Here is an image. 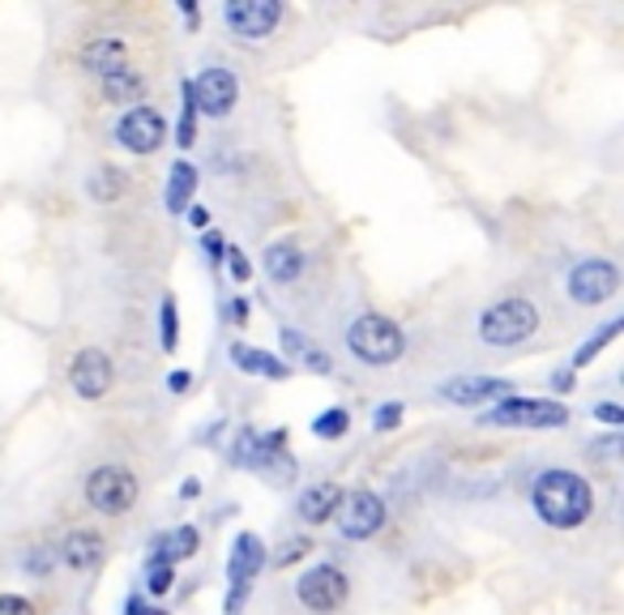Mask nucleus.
Listing matches in <instances>:
<instances>
[{"mask_svg": "<svg viewBox=\"0 0 624 615\" xmlns=\"http://www.w3.org/2000/svg\"><path fill=\"white\" fill-rule=\"evenodd\" d=\"M530 500H535V513L548 526H557V530H573L594 513L591 484L582 475H573V470H543L535 479Z\"/></svg>", "mask_w": 624, "mask_h": 615, "instance_id": "1", "label": "nucleus"}, {"mask_svg": "<svg viewBox=\"0 0 624 615\" xmlns=\"http://www.w3.org/2000/svg\"><path fill=\"white\" fill-rule=\"evenodd\" d=\"M176 141H180V146H193V141H198V103H193V82H184V116H180Z\"/></svg>", "mask_w": 624, "mask_h": 615, "instance_id": "25", "label": "nucleus"}, {"mask_svg": "<svg viewBox=\"0 0 624 615\" xmlns=\"http://www.w3.org/2000/svg\"><path fill=\"white\" fill-rule=\"evenodd\" d=\"M167 385H171V393H189V385H193V372H184V368H176V372L167 377Z\"/></svg>", "mask_w": 624, "mask_h": 615, "instance_id": "36", "label": "nucleus"}, {"mask_svg": "<svg viewBox=\"0 0 624 615\" xmlns=\"http://www.w3.org/2000/svg\"><path fill=\"white\" fill-rule=\"evenodd\" d=\"M91 193H95V201H116V197L125 193V176H120V167H99L95 180H91Z\"/></svg>", "mask_w": 624, "mask_h": 615, "instance_id": "23", "label": "nucleus"}, {"mask_svg": "<svg viewBox=\"0 0 624 615\" xmlns=\"http://www.w3.org/2000/svg\"><path fill=\"white\" fill-rule=\"evenodd\" d=\"M265 564V543L257 534H240L235 539V548H231V564H228V582H231V594H228V615H240L244 607V598L253 594V582H257V573H262Z\"/></svg>", "mask_w": 624, "mask_h": 615, "instance_id": "5", "label": "nucleus"}, {"mask_svg": "<svg viewBox=\"0 0 624 615\" xmlns=\"http://www.w3.org/2000/svg\"><path fill=\"white\" fill-rule=\"evenodd\" d=\"M52 564H56V555L47 548H34L31 555H27V569H31L34 577H43V573H52Z\"/></svg>", "mask_w": 624, "mask_h": 615, "instance_id": "31", "label": "nucleus"}, {"mask_svg": "<svg viewBox=\"0 0 624 615\" xmlns=\"http://www.w3.org/2000/svg\"><path fill=\"white\" fill-rule=\"evenodd\" d=\"M505 393H509V385L496 381V377H454L450 385H441V397H450L458 406H479V402L505 397Z\"/></svg>", "mask_w": 624, "mask_h": 615, "instance_id": "14", "label": "nucleus"}, {"mask_svg": "<svg viewBox=\"0 0 624 615\" xmlns=\"http://www.w3.org/2000/svg\"><path fill=\"white\" fill-rule=\"evenodd\" d=\"M201 248H205L210 261L219 265V261H223V235H219V231H205V235H201Z\"/></svg>", "mask_w": 624, "mask_h": 615, "instance_id": "34", "label": "nucleus"}, {"mask_svg": "<svg viewBox=\"0 0 624 615\" xmlns=\"http://www.w3.org/2000/svg\"><path fill=\"white\" fill-rule=\"evenodd\" d=\"M616 445H621L616 436H603V441H599V454H603V457H607V454H616Z\"/></svg>", "mask_w": 624, "mask_h": 615, "instance_id": "41", "label": "nucleus"}, {"mask_svg": "<svg viewBox=\"0 0 624 615\" xmlns=\"http://www.w3.org/2000/svg\"><path fill=\"white\" fill-rule=\"evenodd\" d=\"M594 415H599L603 423H612V427H621L624 423V411L616 406V402H599V406H594Z\"/></svg>", "mask_w": 624, "mask_h": 615, "instance_id": "35", "label": "nucleus"}, {"mask_svg": "<svg viewBox=\"0 0 624 615\" xmlns=\"http://www.w3.org/2000/svg\"><path fill=\"white\" fill-rule=\"evenodd\" d=\"M338 530H342V539H372L381 526H385V505L372 496V491H351V496H342V505H338Z\"/></svg>", "mask_w": 624, "mask_h": 615, "instance_id": "9", "label": "nucleus"}, {"mask_svg": "<svg viewBox=\"0 0 624 615\" xmlns=\"http://www.w3.org/2000/svg\"><path fill=\"white\" fill-rule=\"evenodd\" d=\"M120 56H125V43L120 39H95V43L82 47V65L91 68V73H112V68L120 65Z\"/></svg>", "mask_w": 624, "mask_h": 615, "instance_id": "22", "label": "nucleus"}, {"mask_svg": "<svg viewBox=\"0 0 624 615\" xmlns=\"http://www.w3.org/2000/svg\"><path fill=\"white\" fill-rule=\"evenodd\" d=\"M141 91H146V82H141L137 68L116 65L112 73H103V98H107V103H133Z\"/></svg>", "mask_w": 624, "mask_h": 615, "instance_id": "20", "label": "nucleus"}, {"mask_svg": "<svg viewBox=\"0 0 624 615\" xmlns=\"http://www.w3.org/2000/svg\"><path fill=\"white\" fill-rule=\"evenodd\" d=\"M308 548H313V543H308V539H292V543H287V548L278 551V564H283V569H287V564H296L299 555H308Z\"/></svg>", "mask_w": 624, "mask_h": 615, "instance_id": "33", "label": "nucleus"}, {"mask_svg": "<svg viewBox=\"0 0 624 615\" xmlns=\"http://www.w3.org/2000/svg\"><path fill=\"white\" fill-rule=\"evenodd\" d=\"M347 347L363 359V363H394L406 351V338L390 317H377L368 312L360 321L347 329Z\"/></svg>", "mask_w": 624, "mask_h": 615, "instance_id": "3", "label": "nucleus"}, {"mask_svg": "<svg viewBox=\"0 0 624 615\" xmlns=\"http://www.w3.org/2000/svg\"><path fill=\"white\" fill-rule=\"evenodd\" d=\"M616 287H621V269L603 257L582 261V265H573V274H569V295H573V304H586V308L612 299Z\"/></svg>", "mask_w": 624, "mask_h": 615, "instance_id": "8", "label": "nucleus"}, {"mask_svg": "<svg viewBox=\"0 0 624 615\" xmlns=\"http://www.w3.org/2000/svg\"><path fill=\"white\" fill-rule=\"evenodd\" d=\"M235 98H240V82H235L231 68L214 65L193 82V103H198V112H205V116H228L231 107H235Z\"/></svg>", "mask_w": 624, "mask_h": 615, "instance_id": "12", "label": "nucleus"}, {"mask_svg": "<svg viewBox=\"0 0 624 615\" xmlns=\"http://www.w3.org/2000/svg\"><path fill=\"white\" fill-rule=\"evenodd\" d=\"M402 423V402H385V406H377V415H372V427L377 432H390Z\"/></svg>", "mask_w": 624, "mask_h": 615, "instance_id": "27", "label": "nucleus"}, {"mask_svg": "<svg viewBox=\"0 0 624 615\" xmlns=\"http://www.w3.org/2000/svg\"><path fill=\"white\" fill-rule=\"evenodd\" d=\"M116 141L125 150H133V155H155L167 141L163 116L155 107H133V112L120 116V125H116Z\"/></svg>", "mask_w": 624, "mask_h": 615, "instance_id": "10", "label": "nucleus"}, {"mask_svg": "<svg viewBox=\"0 0 624 615\" xmlns=\"http://www.w3.org/2000/svg\"><path fill=\"white\" fill-rule=\"evenodd\" d=\"M265 274H269L274 283H296L299 274H304V253H299L292 240L269 244V248H265Z\"/></svg>", "mask_w": 624, "mask_h": 615, "instance_id": "17", "label": "nucleus"}, {"mask_svg": "<svg viewBox=\"0 0 624 615\" xmlns=\"http://www.w3.org/2000/svg\"><path fill=\"white\" fill-rule=\"evenodd\" d=\"M539 329V312L530 299H500L479 317V338L488 347H518Z\"/></svg>", "mask_w": 624, "mask_h": 615, "instance_id": "2", "label": "nucleus"}, {"mask_svg": "<svg viewBox=\"0 0 624 615\" xmlns=\"http://www.w3.org/2000/svg\"><path fill=\"white\" fill-rule=\"evenodd\" d=\"M283 347H287V351H292L308 372H321V377L334 372V359H329L326 351H317V347H308V338L296 333V329H283Z\"/></svg>", "mask_w": 624, "mask_h": 615, "instance_id": "21", "label": "nucleus"}, {"mask_svg": "<svg viewBox=\"0 0 624 615\" xmlns=\"http://www.w3.org/2000/svg\"><path fill=\"white\" fill-rule=\"evenodd\" d=\"M112 359L103 356V351H82V356H73L68 363V381L73 389L82 393V397H103L107 389H112Z\"/></svg>", "mask_w": 624, "mask_h": 615, "instance_id": "13", "label": "nucleus"}, {"mask_svg": "<svg viewBox=\"0 0 624 615\" xmlns=\"http://www.w3.org/2000/svg\"><path fill=\"white\" fill-rule=\"evenodd\" d=\"M552 385H557L560 393H569V389H573V377H569V372H557V377H552Z\"/></svg>", "mask_w": 624, "mask_h": 615, "instance_id": "40", "label": "nucleus"}, {"mask_svg": "<svg viewBox=\"0 0 624 615\" xmlns=\"http://www.w3.org/2000/svg\"><path fill=\"white\" fill-rule=\"evenodd\" d=\"M223 18L235 39H265L283 22V4L278 0H231Z\"/></svg>", "mask_w": 624, "mask_h": 615, "instance_id": "11", "label": "nucleus"}, {"mask_svg": "<svg viewBox=\"0 0 624 615\" xmlns=\"http://www.w3.org/2000/svg\"><path fill=\"white\" fill-rule=\"evenodd\" d=\"M347 427H351V411H342V406H329L326 415L313 420V432H317L321 441H338Z\"/></svg>", "mask_w": 624, "mask_h": 615, "instance_id": "24", "label": "nucleus"}, {"mask_svg": "<svg viewBox=\"0 0 624 615\" xmlns=\"http://www.w3.org/2000/svg\"><path fill=\"white\" fill-rule=\"evenodd\" d=\"M231 363H235L240 372L265 377V381H287V377H292V368H287L278 356H269V351H253V347H244V342H235V347H231Z\"/></svg>", "mask_w": 624, "mask_h": 615, "instance_id": "16", "label": "nucleus"}, {"mask_svg": "<svg viewBox=\"0 0 624 615\" xmlns=\"http://www.w3.org/2000/svg\"><path fill=\"white\" fill-rule=\"evenodd\" d=\"M163 351H176V299H163Z\"/></svg>", "mask_w": 624, "mask_h": 615, "instance_id": "29", "label": "nucleus"}, {"mask_svg": "<svg viewBox=\"0 0 624 615\" xmlns=\"http://www.w3.org/2000/svg\"><path fill=\"white\" fill-rule=\"evenodd\" d=\"M193 193H198V167L193 162H176L171 176H167V210L171 214H184Z\"/></svg>", "mask_w": 624, "mask_h": 615, "instance_id": "19", "label": "nucleus"}, {"mask_svg": "<svg viewBox=\"0 0 624 615\" xmlns=\"http://www.w3.org/2000/svg\"><path fill=\"white\" fill-rule=\"evenodd\" d=\"M228 308H231V321H235V325L248 321V299H231Z\"/></svg>", "mask_w": 624, "mask_h": 615, "instance_id": "37", "label": "nucleus"}, {"mask_svg": "<svg viewBox=\"0 0 624 615\" xmlns=\"http://www.w3.org/2000/svg\"><path fill=\"white\" fill-rule=\"evenodd\" d=\"M189 223H193V227H205V223H210V210L193 205V210H189Z\"/></svg>", "mask_w": 624, "mask_h": 615, "instance_id": "39", "label": "nucleus"}, {"mask_svg": "<svg viewBox=\"0 0 624 615\" xmlns=\"http://www.w3.org/2000/svg\"><path fill=\"white\" fill-rule=\"evenodd\" d=\"M228 269H231V278H235V283H248V274H253V265H248V257H244L240 248H231L228 253Z\"/></svg>", "mask_w": 624, "mask_h": 615, "instance_id": "32", "label": "nucleus"}, {"mask_svg": "<svg viewBox=\"0 0 624 615\" xmlns=\"http://www.w3.org/2000/svg\"><path fill=\"white\" fill-rule=\"evenodd\" d=\"M86 500L107 513V518H120V513H129L133 500H137V479H133V470L125 466H99L91 479H86Z\"/></svg>", "mask_w": 624, "mask_h": 615, "instance_id": "6", "label": "nucleus"}, {"mask_svg": "<svg viewBox=\"0 0 624 615\" xmlns=\"http://www.w3.org/2000/svg\"><path fill=\"white\" fill-rule=\"evenodd\" d=\"M616 333H621V321H607V325H603V329H599V333H594L591 342H586V347H578V356H573V363H578V368H586V363H591V359L599 356V351H603V347H607V342H612Z\"/></svg>", "mask_w": 624, "mask_h": 615, "instance_id": "26", "label": "nucleus"}, {"mask_svg": "<svg viewBox=\"0 0 624 615\" xmlns=\"http://www.w3.org/2000/svg\"><path fill=\"white\" fill-rule=\"evenodd\" d=\"M347 590H351V585L342 577V569H334V564H317V569H308L296 582L299 603L317 615L338 612V607L347 603Z\"/></svg>", "mask_w": 624, "mask_h": 615, "instance_id": "7", "label": "nucleus"}, {"mask_svg": "<svg viewBox=\"0 0 624 615\" xmlns=\"http://www.w3.org/2000/svg\"><path fill=\"white\" fill-rule=\"evenodd\" d=\"M146 585H150V594H167L171 590V564H146Z\"/></svg>", "mask_w": 624, "mask_h": 615, "instance_id": "28", "label": "nucleus"}, {"mask_svg": "<svg viewBox=\"0 0 624 615\" xmlns=\"http://www.w3.org/2000/svg\"><path fill=\"white\" fill-rule=\"evenodd\" d=\"M338 505H342V487H338V484H317V487H308V491L299 496L296 513L308 521V526H321V521H329L334 513H338Z\"/></svg>", "mask_w": 624, "mask_h": 615, "instance_id": "15", "label": "nucleus"}, {"mask_svg": "<svg viewBox=\"0 0 624 615\" xmlns=\"http://www.w3.org/2000/svg\"><path fill=\"white\" fill-rule=\"evenodd\" d=\"M61 555H65L68 569H95L103 560V534H95V530H73L65 539V548H61Z\"/></svg>", "mask_w": 624, "mask_h": 615, "instance_id": "18", "label": "nucleus"}, {"mask_svg": "<svg viewBox=\"0 0 624 615\" xmlns=\"http://www.w3.org/2000/svg\"><path fill=\"white\" fill-rule=\"evenodd\" d=\"M0 615H34V603L22 594H0Z\"/></svg>", "mask_w": 624, "mask_h": 615, "instance_id": "30", "label": "nucleus"}, {"mask_svg": "<svg viewBox=\"0 0 624 615\" xmlns=\"http://www.w3.org/2000/svg\"><path fill=\"white\" fill-rule=\"evenodd\" d=\"M479 423H496V427H564L569 411H564V402H552V397H500L488 415H479Z\"/></svg>", "mask_w": 624, "mask_h": 615, "instance_id": "4", "label": "nucleus"}, {"mask_svg": "<svg viewBox=\"0 0 624 615\" xmlns=\"http://www.w3.org/2000/svg\"><path fill=\"white\" fill-rule=\"evenodd\" d=\"M125 612H129V615H167L163 607H146L141 598H129V607H125Z\"/></svg>", "mask_w": 624, "mask_h": 615, "instance_id": "38", "label": "nucleus"}]
</instances>
